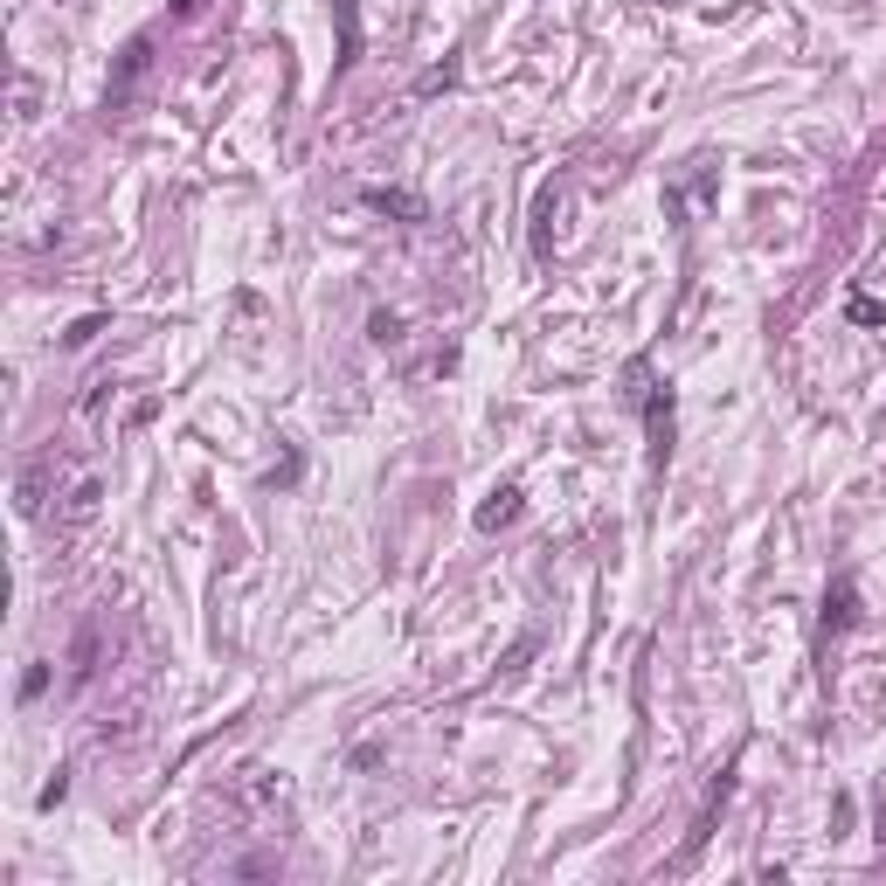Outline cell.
I'll use <instances>...</instances> for the list:
<instances>
[{
  "label": "cell",
  "mask_w": 886,
  "mask_h": 886,
  "mask_svg": "<svg viewBox=\"0 0 886 886\" xmlns=\"http://www.w3.org/2000/svg\"><path fill=\"white\" fill-rule=\"evenodd\" d=\"M645 437H651V464L672 458V388H645Z\"/></svg>",
  "instance_id": "obj_1"
},
{
  "label": "cell",
  "mask_w": 886,
  "mask_h": 886,
  "mask_svg": "<svg viewBox=\"0 0 886 886\" xmlns=\"http://www.w3.org/2000/svg\"><path fill=\"white\" fill-rule=\"evenodd\" d=\"M49 478H55V450H49V458H35V464L22 471V478H14V513H22V520H35V513H42Z\"/></svg>",
  "instance_id": "obj_2"
},
{
  "label": "cell",
  "mask_w": 886,
  "mask_h": 886,
  "mask_svg": "<svg viewBox=\"0 0 886 886\" xmlns=\"http://www.w3.org/2000/svg\"><path fill=\"white\" fill-rule=\"evenodd\" d=\"M146 63H153V35H132L125 55H118V77H111V90H104V104H125V90L146 77Z\"/></svg>",
  "instance_id": "obj_3"
},
{
  "label": "cell",
  "mask_w": 886,
  "mask_h": 886,
  "mask_svg": "<svg viewBox=\"0 0 886 886\" xmlns=\"http://www.w3.org/2000/svg\"><path fill=\"white\" fill-rule=\"evenodd\" d=\"M361 201L374 215H395V222H423V195H409V187H361Z\"/></svg>",
  "instance_id": "obj_4"
},
{
  "label": "cell",
  "mask_w": 886,
  "mask_h": 886,
  "mask_svg": "<svg viewBox=\"0 0 886 886\" xmlns=\"http://www.w3.org/2000/svg\"><path fill=\"white\" fill-rule=\"evenodd\" d=\"M852 616H859V589H852V575H838L832 589H824V637H838Z\"/></svg>",
  "instance_id": "obj_5"
},
{
  "label": "cell",
  "mask_w": 886,
  "mask_h": 886,
  "mask_svg": "<svg viewBox=\"0 0 886 886\" xmlns=\"http://www.w3.org/2000/svg\"><path fill=\"white\" fill-rule=\"evenodd\" d=\"M520 499H526L520 485H492V499L478 506V534H499V526H513V520H520Z\"/></svg>",
  "instance_id": "obj_6"
},
{
  "label": "cell",
  "mask_w": 886,
  "mask_h": 886,
  "mask_svg": "<svg viewBox=\"0 0 886 886\" xmlns=\"http://www.w3.org/2000/svg\"><path fill=\"white\" fill-rule=\"evenodd\" d=\"M561 201H569V187H540V201H534V250H548L554 242V222H561Z\"/></svg>",
  "instance_id": "obj_7"
},
{
  "label": "cell",
  "mask_w": 886,
  "mask_h": 886,
  "mask_svg": "<svg viewBox=\"0 0 886 886\" xmlns=\"http://www.w3.org/2000/svg\"><path fill=\"white\" fill-rule=\"evenodd\" d=\"M98 499H104V485L98 478H77V492H70V526H84L90 513H98Z\"/></svg>",
  "instance_id": "obj_8"
},
{
  "label": "cell",
  "mask_w": 886,
  "mask_h": 886,
  "mask_svg": "<svg viewBox=\"0 0 886 886\" xmlns=\"http://www.w3.org/2000/svg\"><path fill=\"white\" fill-rule=\"evenodd\" d=\"M353 42H361V28H353V0H339V63H353Z\"/></svg>",
  "instance_id": "obj_9"
},
{
  "label": "cell",
  "mask_w": 886,
  "mask_h": 886,
  "mask_svg": "<svg viewBox=\"0 0 886 886\" xmlns=\"http://www.w3.org/2000/svg\"><path fill=\"white\" fill-rule=\"evenodd\" d=\"M450 84H458V63H437V70H423V77H416L423 98H437V90H450Z\"/></svg>",
  "instance_id": "obj_10"
},
{
  "label": "cell",
  "mask_w": 886,
  "mask_h": 886,
  "mask_svg": "<svg viewBox=\"0 0 886 886\" xmlns=\"http://www.w3.org/2000/svg\"><path fill=\"white\" fill-rule=\"evenodd\" d=\"M98 333H104V312H90V319H77V326L63 333V347H90V339H98Z\"/></svg>",
  "instance_id": "obj_11"
},
{
  "label": "cell",
  "mask_w": 886,
  "mask_h": 886,
  "mask_svg": "<svg viewBox=\"0 0 886 886\" xmlns=\"http://www.w3.org/2000/svg\"><path fill=\"white\" fill-rule=\"evenodd\" d=\"M845 312H852V326H886V305H879V298H852Z\"/></svg>",
  "instance_id": "obj_12"
},
{
  "label": "cell",
  "mask_w": 886,
  "mask_h": 886,
  "mask_svg": "<svg viewBox=\"0 0 886 886\" xmlns=\"http://www.w3.org/2000/svg\"><path fill=\"white\" fill-rule=\"evenodd\" d=\"M42 686H49V665H28L22 672V700H42Z\"/></svg>",
  "instance_id": "obj_13"
},
{
  "label": "cell",
  "mask_w": 886,
  "mask_h": 886,
  "mask_svg": "<svg viewBox=\"0 0 886 886\" xmlns=\"http://www.w3.org/2000/svg\"><path fill=\"white\" fill-rule=\"evenodd\" d=\"M374 339H382V347H388V339H402V319H395V312H374Z\"/></svg>",
  "instance_id": "obj_14"
},
{
  "label": "cell",
  "mask_w": 886,
  "mask_h": 886,
  "mask_svg": "<svg viewBox=\"0 0 886 886\" xmlns=\"http://www.w3.org/2000/svg\"><path fill=\"white\" fill-rule=\"evenodd\" d=\"M201 8V0H174V14H195Z\"/></svg>",
  "instance_id": "obj_15"
}]
</instances>
